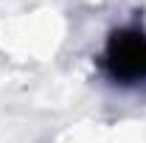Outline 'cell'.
<instances>
[{
	"label": "cell",
	"mask_w": 146,
	"mask_h": 143,
	"mask_svg": "<svg viewBox=\"0 0 146 143\" xmlns=\"http://www.w3.org/2000/svg\"><path fill=\"white\" fill-rule=\"evenodd\" d=\"M107 73L115 81H146V34L141 31H115L104 51Z\"/></svg>",
	"instance_id": "obj_1"
}]
</instances>
